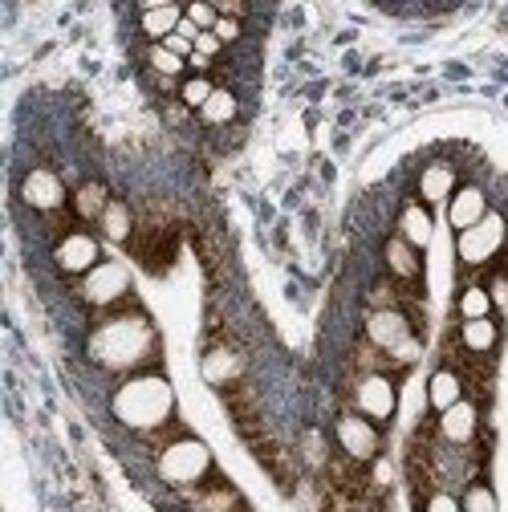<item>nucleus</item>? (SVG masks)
<instances>
[{"label": "nucleus", "instance_id": "nucleus-1", "mask_svg": "<svg viewBox=\"0 0 508 512\" xmlns=\"http://www.w3.org/2000/svg\"><path fill=\"white\" fill-rule=\"evenodd\" d=\"M90 358L102 370L126 374L159 362V334L143 309H110L90 334Z\"/></svg>", "mask_w": 508, "mask_h": 512}, {"label": "nucleus", "instance_id": "nucleus-2", "mask_svg": "<svg viewBox=\"0 0 508 512\" xmlns=\"http://www.w3.org/2000/svg\"><path fill=\"white\" fill-rule=\"evenodd\" d=\"M114 419L135 431H163L175 415V391L163 374H135L114 391Z\"/></svg>", "mask_w": 508, "mask_h": 512}, {"label": "nucleus", "instance_id": "nucleus-3", "mask_svg": "<svg viewBox=\"0 0 508 512\" xmlns=\"http://www.w3.org/2000/svg\"><path fill=\"white\" fill-rule=\"evenodd\" d=\"M159 476L167 484H204L212 476V452L200 439L183 435L159 452Z\"/></svg>", "mask_w": 508, "mask_h": 512}, {"label": "nucleus", "instance_id": "nucleus-4", "mask_svg": "<svg viewBox=\"0 0 508 512\" xmlns=\"http://www.w3.org/2000/svg\"><path fill=\"white\" fill-rule=\"evenodd\" d=\"M366 342L374 350H383L399 362H415L419 354V342H415V330L407 322V313L403 309H374L366 317Z\"/></svg>", "mask_w": 508, "mask_h": 512}, {"label": "nucleus", "instance_id": "nucleus-5", "mask_svg": "<svg viewBox=\"0 0 508 512\" xmlns=\"http://www.w3.org/2000/svg\"><path fill=\"white\" fill-rule=\"evenodd\" d=\"M504 216H496V212H488L476 228H468V232H460V240H456V252H460V265H468V269H480V265H488L492 256L504 248Z\"/></svg>", "mask_w": 508, "mask_h": 512}, {"label": "nucleus", "instance_id": "nucleus-6", "mask_svg": "<svg viewBox=\"0 0 508 512\" xmlns=\"http://www.w3.org/2000/svg\"><path fill=\"white\" fill-rule=\"evenodd\" d=\"M126 293H131V277H126V269L114 265V261H102L94 273L82 277V297H86L90 305L106 309V313H110L114 305H122Z\"/></svg>", "mask_w": 508, "mask_h": 512}, {"label": "nucleus", "instance_id": "nucleus-7", "mask_svg": "<svg viewBox=\"0 0 508 512\" xmlns=\"http://www.w3.org/2000/svg\"><path fill=\"white\" fill-rule=\"evenodd\" d=\"M53 261L61 273H70V277H86L102 265V256H98V240L90 232H66V236H57V248H53Z\"/></svg>", "mask_w": 508, "mask_h": 512}, {"label": "nucleus", "instance_id": "nucleus-8", "mask_svg": "<svg viewBox=\"0 0 508 512\" xmlns=\"http://www.w3.org/2000/svg\"><path fill=\"white\" fill-rule=\"evenodd\" d=\"M338 447L342 456L354 460V464H370L378 456V447H383V439H378V427L362 415H342L338 419Z\"/></svg>", "mask_w": 508, "mask_h": 512}, {"label": "nucleus", "instance_id": "nucleus-9", "mask_svg": "<svg viewBox=\"0 0 508 512\" xmlns=\"http://www.w3.org/2000/svg\"><path fill=\"white\" fill-rule=\"evenodd\" d=\"M354 403H358V415H362V419L387 423V419L395 415V403H399L395 382H391L387 374H366V378L358 382V391H354Z\"/></svg>", "mask_w": 508, "mask_h": 512}, {"label": "nucleus", "instance_id": "nucleus-10", "mask_svg": "<svg viewBox=\"0 0 508 512\" xmlns=\"http://www.w3.org/2000/svg\"><path fill=\"white\" fill-rule=\"evenodd\" d=\"M21 200H25L33 212L53 216V212L66 208V183H61L53 171H45V167H33V171L21 179Z\"/></svg>", "mask_w": 508, "mask_h": 512}, {"label": "nucleus", "instance_id": "nucleus-11", "mask_svg": "<svg viewBox=\"0 0 508 512\" xmlns=\"http://www.w3.org/2000/svg\"><path fill=\"white\" fill-rule=\"evenodd\" d=\"M488 216V200H484V191L480 187H456V196H452V204H448V220H452V228L456 232H468V228H476L480 220Z\"/></svg>", "mask_w": 508, "mask_h": 512}, {"label": "nucleus", "instance_id": "nucleus-12", "mask_svg": "<svg viewBox=\"0 0 508 512\" xmlns=\"http://www.w3.org/2000/svg\"><path fill=\"white\" fill-rule=\"evenodd\" d=\"M383 256H387V269H391V277H395L399 285H419V277H423L419 248H411L403 236H391Z\"/></svg>", "mask_w": 508, "mask_h": 512}, {"label": "nucleus", "instance_id": "nucleus-13", "mask_svg": "<svg viewBox=\"0 0 508 512\" xmlns=\"http://www.w3.org/2000/svg\"><path fill=\"white\" fill-rule=\"evenodd\" d=\"M240 374H244V362H240L236 350H228V346H212V350L204 354V378L212 382V387L228 391V387H236V382H240Z\"/></svg>", "mask_w": 508, "mask_h": 512}, {"label": "nucleus", "instance_id": "nucleus-14", "mask_svg": "<svg viewBox=\"0 0 508 512\" xmlns=\"http://www.w3.org/2000/svg\"><path fill=\"white\" fill-rule=\"evenodd\" d=\"M476 427H480V415H476V407L468 399H460L456 407H448L439 415V435L452 439V443H468L476 435Z\"/></svg>", "mask_w": 508, "mask_h": 512}, {"label": "nucleus", "instance_id": "nucleus-15", "mask_svg": "<svg viewBox=\"0 0 508 512\" xmlns=\"http://www.w3.org/2000/svg\"><path fill=\"white\" fill-rule=\"evenodd\" d=\"M464 399V378L452 370V366H443V370H435L431 374V382H427V403L443 415L448 407H456Z\"/></svg>", "mask_w": 508, "mask_h": 512}, {"label": "nucleus", "instance_id": "nucleus-16", "mask_svg": "<svg viewBox=\"0 0 508 512\" xmlns=\"http://www.w3.org/2000/svg\"><path fill=\"white\" fill-rule=\"evenodd\" d=\"M419 196L423 204H443L456 196V171L448 163H431L423 175H419Z\"/></svg>", "mask_w": 508, "mask_h": 512}, {"label": "nucleus", "instance_id": "nucleus-17", "mask_svg": "<svg viewBox=\"0 0 508 512\" xmlns=\"http://www.w3.org/2000/svg\"><path fill=\"white\" fill-rule=\"evenodd\" d=\"M431 232H435L431 212H427L423 204H407L403 216H399V236H403L411 248H427V244H431Z\"/></svg>", "mask_w": 508, "mask_h": 512}, {"label": "nucleus", "instance_id": "nucleus-18", "mask_svg": "<svg viewBox=\"0 0 508 512\" xmlns=\"http://www.w3.org/2000/svg\"><path fill=\"white\" fill-rule=\"evenodd\" d=\"M179 25H183V9L179 5H155V9L143 13V33L155 45H163L171 33H179Z\"/></svg>", "mask_w": 508, "mask_h": 512}, {"label": "nucleus", "instance_id": "nucleus-19", "mask_svg": "<svg viewBox=\"0 0 508 512\" xmlns=\"http://www.w3.org/2000/svg\"><path fill=\"white\" fill-rule=\"evenodd\" d=\"M98 224H102V236L114 240V244H131V236H135V228H139L135 212L126 208V204H118V200H110V208H106V216H102Z\"/></svg>", "mask_w": 508, "mask_h": 512}, {"label": "nucleus", "instance_id": "nucleus-20", "mask_svg": "<svg viewBox=\"0 0 508 512\" xmlns=\"http://www.w3.org/2000/svg\"><path fill=\"white\" fill-rule=\"evenodd\" d=\"M106 208H110L106 183L90 179V183H82V187L74 191V216H78V220H102V216H106Z\"/></svg>", "mask_w": 508, "mask_h": 512}, {"label": "nucleus", "instance_id": "nucleus-21", "mask_svg": "<svg viewBox=\"0 0 508 512\" xmlns=\"http://www.w3.org/2000/svg\"><path fill=\"white\" fill-rule=\"evenodd\" d=\"M496 326H492V317H480V322H464V330H460V342H464V350L468 354H488L492 346H496Z\"/></svg>", "mask_w": 508, "mask_h": 512}, {"label": "nucleus", "instance_id": "nucleus-22", "mask_svg": "<svg viewBox=\"0 0 508 512\" xmlns=\"http://www.w3.org/2000/svg\"><path fill=\"white\" fill-rule=\"evenodd\" d=\"M212 94H216V86H212V78H204V74L187 78V82H183V90H179V98H183V106H187V110H204Z\"/></svg>", "mask_w": 508, "mask_h": 512}, {"label": "nucleus", "instance_id": "nucleus-23", "mask_svg": "<svg viewBox=\"0 0 508 512\" xmlns=\"http://www.w3.org/2000/svg\"><path fill=\"white\" fill-rule=\"evenodd\" d=\"M460 313H464V322H480V317H488V313H492L488 289H480V285L464 289V293H460Z\"/></svg>", "mask_w": 508, "mask_h": 512}, {"label": "nucleus", "instance_id": "nucleus-24", "mask_svg": "<svg viewBox=\"0 0 508 512\" xmlns=\"http://www.w3.org/2000/svg\"><path fill=\"white\" fill-rule=\"evenodd\" d=\"M200 118H204V122H212V126L232 122V118H236V98H232L228 90H216V94L208 98V106L200 110Z\"/></svg>", "mask_w": 508, "mask_h": 512}, {"label": "nucleus", "instance_id": "nucleus-25", "mask_svg": "<svg viewBox=\"0 0 508 512\" xmlns=\"http://www.w3.org/2000/svg\"><path fill=\"white\" fill-rule=\"evenodd\" d=\"M183 66H187V61H183V57H175L167 45H151V70H155V74L175 78V74H183Z\"/></svg>", "mask_w": 508, "mask_h": 512}, {"label": "nucleus", "instance_id": "nucleus-26", "mask_svg": "<svg viewBox=\"0 0 508 512\" xmlns=\"http://www.w3.org/2000/svg\"><path fill=\"white\" fill-rule=\"evenodd\" d=\"M464 512H496V496L488 484H472L464 492Z\"/></svg>", "mask_w": 508, "mask_h": 512}, {"label": "nucleus", "instance_id": "nucleus-27", "mask_svg": "<svg viewBox=\"0 0 508 512\" xmlns=\"http://www.w3.org/2000/svg\"><path fill=\"white\" fill-rule=\"evenodd\" d=\"M183 17L192 21L200 33H212V29H216V21H220V9H212V5H187V9H183Z\"/></svg>", "mask_w": 508, "mask_h": 512}, {"label": "nucleus", "instance_id": "nucleus-28", "mask_svg": "<svg viewBox=\"0 0 508 512\" xmlns=\"http://www.w3.org/2000/svg\"><path fill=\"white\" fill-rule=\"evenodd\" d=\"M423 512H464V504L456 496H448V492H431L427 504H423Z\"/></svg>", "mask_w": 508, "mask_h": 512}, {"label": "nucleus", "instance_id": "nucleus-29", "mask_svg": "<svg viewBox=\"0 0 508 512\" xmlns=\"http://www.w3.org/2000/svg\"><path fill=\"white\" fill-rule=\"evenodd\" d=\"M220 49H224V41H220L216 33H200V37H196V53H200V57H208V61H212Z\"/></svg>", "mask_w": 508, "mask_h": 512}, {"label": "nucleus", "instance_id": "nucleus-30", "mask_svg": "<svg viewBox=\"0 0 508 512\" xmlns=\"http://www.w3.org/2000/svg\"><path fill=\"white\" fill-rule=\"evenodd\" d=\"M212 33H216V37H220V41L228 45V41H236V37H240V21H228V17H220Z\"/></svg>", "mask_w": 508, "mask_h": 512}, {"label": "nucleus", "instance_id": "nucleus-31", "mask_svg": "<svg viewBox=\"0 0 508 512\" xmlns=\"http://www.w3.org/2000/svg\"><path fill=\"white\" fill-rule=\"evenodd\" d=\"M220 17L240 21V17H248V5H240V0H228V5H220Z\"/></svg>", "mask_w": 508, "mask_h": 512}, {"label": "nucleus", "instance_id": "nucleus-32", "mask_svg": "<svg viewBox=\"0 0 508 512\" xmlns=\"http://www.w3.org/2000/svg\"><path fill=\"white\" fill-rule=\"evenodd\" d=\"M228 512H252V508H248V500H244V496H240V500H236V504H232V508H228Z\"/></svg>", "mask_w": 508, "mask_h": 512}]
</instances>
